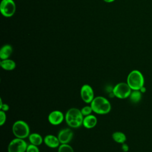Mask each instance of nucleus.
Returning <instances> with one entry per match:
<instances>
[{
  "instance_id": "nucleus-1",
  "label": "nucleus",
  "mask_w": 152,
  "mask_h": 152,
  "mask_svg": "<svg viewBox=\"0 0 152 152\" xmlns=\"http://www.w3.org/2000/svg\"><path fill=\"white\" fill-rule=\"evenodd\" d=\"M83 118L81 110L76 107L69 109L65 115V122L71 128H78L83 125Z\"/></svg>"
},
{
  "instance_id": "nucleus-2",
  "label": "nucleus",
  "mask_w": 152,
  "mask_h": 152,
  "mask_svg": "<svg viewBox=\"0 0 152 152\" xmlns=\"http://www.w3.org/2000/svg\"><path fill=\"white\" fill-rule=\"evenodd\" d=\"M90 106L93 112L98 115H106L111 110V104L110 102L103 96H96L94 98Z\"/></svg>"
},
{
  "instance_id": "nucleus-3",
  "label": "nucleus",
  "mask_w": 152,
  "mask_h": 152,
  "mask_svg": "<svg viewBox=\"0 0 152 152\" xmlns=\"http://www.w3.org/2000/svg\"><path fill=\"white\" fill-rule=\"evenodd\" d=\"M126 83L132 90H140L144 86V78L140 71L134 69L128 74Z\"/></svg>"
},
{
  "instance_id": "nucleus-4",
  "label": "nucleus",
  "mask_w": 152,
  "mask_h": 152,
  "mask_svg": "<svg viewBox=\"0 0 152 152\" xmlns=\"http://www.w3.org/2000/svg\"><path fill=\"white\" fill-rule=\"evenodd\" d=\"M28 124L24 121H16L12 125V132L16 138L25 139L28 137L30 133Z\"/></svg>"
},
{
  "instance_id": "nucleus-5",
  "label": "nucleus",
  "mask_w": 152,
  "mask_h": 152,
  "mask_svg": "<svg viewBox=\"0 0 152 152\" xmlns=\"http://www.w3.org/2000/svg\"><path fill=\"white\" fill-rule=\"evenodd\" d=\"M131 91L132 89L127 83L124 82L116 84L113 87L112 91L114 96L120 99H125L129 97Z\"/></svg>"
},
{
  "instance_id": "nucleus-6",
  "label": "nucleus",
  "mask_w": 152,
  "mask_h": 152,
  "mask_svg": "<svg viewBox=\"0 0 152 152\" xmlns=\"http://www.w3.org/2000/svg\"><path fill=\"white\" fill-rule=\"evenodd\" d=\"M27 143L24 139L15 138L9 143L7 148L8 152H26Z\"/></svg>"
},
{
  "instance_id": "nucleus-7",
  "label": "nucleus",
  "mask_w": 152,
  "mask_h": 152,
  "mask_svg": "<svg viewBox=\"0 0 152 152\" xmlns=\"http://www.w3.org/2000/svg\"><path fill=\"white\" fill-rule=\"evenodd\" d=\"M0 10L2 14L7 17H11L15 11V4L12 0H2Z\"/></svg>"
},
{
  "instance_id": "nucleus-8",
  "label": "nucleus",
  "mask_w": 152,
  "mask_h": 152,
  "mask_svg": "<svg viewBox=\"0 0 152 152\" xmlns=\"http://www.w3.org/2000/svg\"><path fill=\"white\" fill-rule=\"evenodd\" d=\"M80 96L83 101L86 103H91L95 97L93 88L87 84L83 85L81 87Z\"/></svg>"
},
{
  "instance_id": "nucleus-9",
  "label": "nucleus",
  "mask_w": 152,
  "mask_h": 152,
  "mask_svg": "<svg viewBox=\"0 0 152 152\" xmlns=\"http://www.w3.org/2000/svg\"><path fill=\"white\" fill-rule=\"evenodd\" d=\"M48 119L49 122L52 125H58L61 124L65 119L64 113L58 110H53L49 113Z\"/></svg>"
},
{
  "instance_id": "nucleus-10",
  "label": "nucleus",
  "mask_w": 152,
  "mask_h": 152,
  "mask_svg": "<svg viewBox=\"0 0 152 152\" xmlns=\"http://www.w3.org/2000/svg\"><path fill=\"white\" fill-rule=\"evenodd\" d=\"M73 136V131L69 128L61 129L57 135L61 144H68L72 140Z\"/></svg>"
},
{
  "instance_id": "nucleus-11",
  "label": "nucleus",
  "mask_w": 152,
  "mask_h": 152,
  "mask_svg": "<svg viewBox=\"0 0 152 152\" xmlns=\"http://www.w3.org/2000/svg\"><path fill=\"white\" fill-rule=\"evenodd\" d=\"M43 142L46 146L52 148H57L61 144L58 137L52 134L46 135L43 138Z\"/></svg>"
},
{
  "instance_id": "nucleus-12",
  "label": "nucleus",
  "mask_w": 152,
  "mask_h": 152,
  "mask_svg": "<svg viewBox=\"0 0 152 152\" xmlns=\"http://www.w3.org/2000/svg\"><path fill=\"white\" fill-rule=\"evenodd\" d=\"M97 123V118L91 114L86 116H84L83 121V126L87 129H91L96 126Z\"/></svg>"
},
{
  "instance_id": "nucleus-13",
  "label": "nucleus",
  "mask_w": 152,
  "mask_h": 152,
  "mask_svg": "<svg viewBox=\"0 0 152 152\" xmlns=\"http://www.w3.org/2000/svg\"><path fill=\"white\" fill-rule=\"evenodd\" d=\"M28 138L30 144L37 145V146L40 145L43 142V137L40 134L38 133L34 132V133L30 134Z\"/></svg>"
},
{
  "instance_id": "nucleus-14",
  "label": "nucleus",
  "mask_w": 152,
  "mask_h": 152,
  "mask_svg": "<svg viewBox=\"0 0 152 152\" xmlns=\"http://www.w3.org/2000/svg\"><path fill=\"white\" fill-rule=\"evenodd\" d=\"M12 52V48L10 45L3 46L0 50V58L2 60L8 59Z\"/></svg>"
},
{
  "instance_id": "nucleus-15",
  "label": "nucleus",
  "mask_w": 152,
  "mask_h": 152,
  "mask_svg": "<svg viewBox=\"0 0 152 152\" xmlns=\"http://www.w3.org/2000/svg\"><path fill=\"white\" fill-rule=\"evenodd\" d=\"M0 65L4 70L12 71L15 68L16 64L13 60L7 59L2 60L0 62Z\"/></svg>"
},
{
  "instance_id": "nucleus-16",
  "label": "nucleus",
  "mask_w": 152,
  "mask_h": 152,
  "mask_svg": "<svg viewBox=\"0 0 152 152\" xmlns=\"http://www.w3.org/2000/svg\"><path fill=\"white\" fill-rule=\"evenodd\" d=\"M112 139L114 141L119 144H123L125 142L126 140V135L121 131H115L112 135Z\"/></svg>"
},
{
  "instance_id": "nucleus-17",
  "label": "nucleus",
  "mask_w": 152,
  "mask_h": 152,
  "mask_svg": "<svg viewBox=\"0 0 152 152\" xmlns=\"http://www.w3.org/2000/svg\"><path fill=\"white\" fill-rule=\"evenodd\" d=\"M142 93L140 90H132L129 98L131 102L134 103H138L142 97Z\"/></svg>"
},
{
  "instance_id": "nucleus-18",
  "label": "nucleus",
  "mask_w": 152,
  "mask_h": 152,
  "mask_svg": "<svg viewBox=\"0 0 152 152\" xmlns=\"http://www.w3.org/2000/svg\"><path fill=\"white\" fill-rule=\"evenodd\" d=\"M58 152H74V151L68 144H61L58 147Z\"/></svg>"
},
{
  "instance_id": "nucleus-19",
  "label": "nucleus",
  "mask_w": 152,
  "mask_h": 152,
  "mask_svg": "<svg viewBox=\"0 0 152 152\" xmlns=\"http://www.w3.org/2000/svg\"><path fill=\"white\" fill-rule=\"evenodd\" d=\"M93 109L91 106H85L83 107L81 109V112L83 116H86L89 115H91V113L93 112Z\"/></svg>"
},
{
  "instance_id": "nucleus-20",
  "label": "nucleus",
  "mask_w": 152,
  "mask_h": 152,
  "mask_svg": "<svg viewBox=\"0 0 152 152\" xmlns=\"http://www.w3.org/2000/svg\"><path fill=\"white\" fill-rule=\"evenodd\" d=\"M26 152H40V150L38 146L30 144H28Z\"/></svg>"
},
{
  "instance_id": "nucleus-21",
  "label": "nucleus",
  "mask_w": 152,
  "mask_h": 152,
  "mask_svg": "<svg viewBox=\"0 0 152 152\" xmlns=\"http://www.w3.org/2000/svg\"><path fill=\"white\" fill-rule=\"evenodd\" d=\"M7 115L5 112L0 110V125L2 126L6 122Z\"/></svg>"
},
{
  "instance_id": "nucleus-22",
  "label": "nucleus",
  "mask_w": 152,
  "mask_h": 152,
  "mask_svg": "<svg viewBox=\"0 0 152 152\" xmlns=\"http://www.w3.org/2000/svg\"><path fill=\"white\" fill-rule=\"evenodd\" d=\"M0 109L4 112H7L10 109V106L7 103H3L2 99H0Z\"/></svg>"
},
{
  "instance_id": "nucleus-23",
  "label": "nucleus",
  "mask_w": 152,
  "mask_h": 152,
  "mask_svg": "<svg viewBox=\"0 0 152 152\" xmlns=\"http://www.w3.org/2000/svg\"><path fill=\"white\" fill-rule=\"evenodd\" d=\"M121 148L122 150V151L124 152H127L129 150V146L127 144H126L125 142L122 144V145H121Z\"/></svg>"
},
{
  "instance_id": "nucleus-24",
  "label": "nucleus",
  "mask_w": 152,
  "mask_h": 152,
  "mask_svg": "<svg viewBox=\"0 0 152 152\" xmlns=\"http://www.w3.org/2000/svg\"><path fill=\"white\" fill-rule=\"evenodd\" d=\"M140 91L142 93H145V92L146 91V88H145V87L144 86H143V87L140 90Z\"/></svg>"
},
{
  "instance_id": "nucleus-25",
  "label": "nucleus",
  "mask_w": 152,
  "mask_h": 152,
  "mask_svg": "<svg viewBox=\"0 0 152 152\" xmlns=\"http://www.w3.org/2000/svg\"><path fill=\"white\" fill-rule=\"evenodd\" d=\"M103 1H105V2H112L114 1L115 0H103Z\"/></svg>"
}]
</instances>
